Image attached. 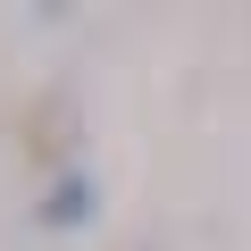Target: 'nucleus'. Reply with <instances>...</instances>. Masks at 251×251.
Masks as SVG:
<instances>
[{"mask_svg": "<svg viewBox=\"0 0 251 251\" xmlns=\"http://www.w3.org/2000/svg\"><path fill=\"white\" fill-rule=\"evenodd\" d=\"M84 209H92V184H84V176H67V193H50V209H42V218H50V226H67V218H84Z\"/></svg>", "mask_w": 251, "mask_h": 251, "instance_id": "nucleus-1", "label": "nucleus"}]
</instances>
